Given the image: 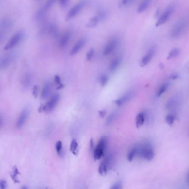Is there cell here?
Here are the masks:
<instances>
[{"mask_svg": "<svg viewBox=\"0 0 189 189\" xmlns=\"http://www.w3.org/2000/svg\"><path fill=\"white\" fill-rule=\"evenodd\" d=\"M138 147L137 156L145 159L147 161H151L155 156L154 149L149 142H144L143 144L136 145Z\"/></svg>", "mask_w": 189, "mask_h": 189, "instance_id": "6da1fadb", "label": "cell"}, {"mask_svg": "<svg viewBox=\"0 0 189 189\" xmlns=\"http://www.w3.org/2000/svg\"><path fill=\"white\" fill-rule=\"evenodd\" d=\"M108 144L107 137L103 136L99 139L98 143L97 145L93 151V158L95 160H98L101 159L106 151Z\"/></svg>", "mask_w": 189, "mask_h": 189, "instance_id": "7a4b0ae2", "label": "cell"}, {"mask_svg": "<svg viewBox=\"0 0 189 189\" xmlns=\"http://www.w3.org/2000/svg\"><path fill=\"white\" fill-rule=\"evenodd\" d=\"M187 25V21L184 19H180L175 23L170 32V35L172 38L174 39L179 38L184 33Z\"/></svg>", "mask_w": 189, "mask_h": 189, "instance_id": "3957f363", "label": "cell"}, {"mask_svg": "<svg viewBox=\"0 0 189 189\" xmlns=\"http://www.w3.org/2000/svg\"><path fill=\"white\" fill-rule=\"evenodd\" d=\"M113 161V155L109 154L104 158L103 160L102 161L98 168L99 174L101 176H105L108 174L109 169L111 167Z\"/></svg>", "mask_w": 189, "mask_h": 189, "instance_id": "277c9868", "label": "cell"}, {"mask_svg": "<svg viewBox=\"0 0 189 189\" xmlns=\"http://www.w3.org/2000/svg\"><path fill=\"white\" fill-rule=\"evenodd\" d=\"M60 99V96L58 94H56L52 97L50 100L48 101L47 103L43 105L40 107L39 111H45V112H50L52 111L56 107L57 104Z\"/></svg>", "mask_w": 189, "mask_h": 189, "instance_id": "5b68a950", "label": "cell"}, {"mask_svg": "<svg viewBox=\"0 0 189 189\" xmlns=\"http://www.w3.org/2000/svg\"><path fill=\"white\" fill-rule=\"evenodd\" d=\"M24 35H25V33L23 31H20L15 33L6 44L4 48L5 50H9L11 48L15 47L16 45L20 43L21 40H22Z\"/></svg>", "mask_w": 189, "mask_h": 189, "instance_id": "8992f818", "label": "cell"}, {"mask_svg": "<svg viewBox=\"0 0 189 189\" xmlns=\"http://www.w3.org/2000/svg\"><path fill=\"white\" fill-rule=\"evenodd\" d=\"M107 14L104 11H100L96 15L91 18L90 20L87 24V27L88 28H93L96 27L101 21L104 20L106 18Z\"/></svg>", "mask_w": 189, "mask_h": 189, "instance_id": "52a82bcc", "label": "cell"}, {"mask_svg": "<svg viewBox=\"0 0 189 189\" xmlns=\"http://www.w3.org/2000/svg\"><path fill=\"white\" fill-rule=\"evenodd\" d=\"M135 93L136 92L134 89H130L129 91H127L126 93L124 94L123 95L121 96L120 98L116 100L114 103L116 106H123L124 104L129 102V101H131V99L134 97Z\"/></svg>", "mask_w": 189, "mask_h": 189, "instance_id": "ba28073f", "label": "cell"}, {"mask_svg": "<svg viewBox=\"0 0 189 189\" xmlns=\"http://www.w3.org/2000/svg\"><path fill=\"white\" fill-rule=\"evenodd\" d=\"M174 6L173 5H170L164 11L163 14L159 17V19L157 21L156 23V26L164 25L169 20L170 16L172 15V13L174 12Z\"/></svg>", "mask_w": 189, "mask_h": 189, "instance_id": "9c48e42d", "label": "cell"}, {"mask_svg": "<svg viewBox=\"0 0 189 189\" xmlns=\"http://www.w3.org/2000/svg\"><path fill=\"white\" fill-rule=\"evenodd\" d=\"M84 5H85V2L83 1H81L77 3L67 13L66 16V20H69L77 15L78 13L81 12V11L82 10Z\"/></svg>", "mask_w": 189, "mask_h": 189, "instance_id": "30bf717a", "label": "cell"}, {"mask_svg": "<svg viewBox=\"0 0 189 189\" xmlns=\"http://www.w3.org/2000/svg\"><path fill=\"white\" fill-rule=\"evenodd\" d=\"M30 110L28 107H26L21 111L16 122L17 128L20 129L24 126L30 115Z\"/></svg>", "mask_w": 189, "mask_h": 189, "instance_id": "8fae6325", "label": "cell"}, {"mask_svg": "<svg viewBox=\"0 0 189 189\" xmlns=\"http://www.w3.org/2000/svg\"><path fill=\"white\" fill-rule=\"evenodd\" d=\"M155 53H156V48L154 46H153L151 48H149L146 53L145 54V55L143 57V58H141L140 61L141 67H144L148 64L154 57Z\"/></svg>", "mask_w": 189, "mask_h": 189, "instance_id": "7c38bea8", "label": "cell"}, {"mask_svg": "<svg viewBox=\"0 0 189 189\" xmlns=\"http://www.w3.org/2000/svg\"><path fill=\"white\" fill-rule=\"evenodd\" d=\"M54 2V1H48L43 6H42L35 13V20L38 21L42 19L46 14V13L48 12L51 6L53 5Z\"/></svg>", "mask_w": 189, "mask_h": 189, "instance_id": "4fadbf2b", "label": "cell"}, {"mask_svg": "<svg viewBox=\"0 0 189 189\" xmlns=\"http://www.w3.org/2000/svg\"><path fill=\"white\" fill-rule=\"evenodd\" d=\"M181 96L179 94H176L172 96L165 104V108L168 110H172L177 108L181 102Z\"/></svg>", "mask_w": 189, "mask_h": 189, "instance_id": "5bb4252c", "label": "cell"}, {"mask_svg": "<svg viewBox=\"0 0 189 189\" xmlns=\"http://www.w3.org/2000/svg\"><path fill=\"white\" fill-rule=\"evenodd\" d=\"M118 43V40L116 38H113L110 41H109L108 43L106 45V47L104 48V55L108 56L109 54H111L112 52H113L117 48Z\"/></svg>", "mask_w": 189, "mask_h": 189, "instance_id": "9a60e30c", "label": "cell"}, {"mask_svg": "<svg viewBox=\"0 0 189 189\" xmlns=\"http://www.w3.org/2000/svg\"><path fill=\"white\" fill-rule=\"evenodd\" d=\"M86 40L85 38H81L77 42V43L74 45L73 48H72L69 54L71 56H74L78 53L81 49L83 47L86 45Z\"/></svg>", "mask_w": 189, "mask_h": 189, "instance_id": "2e32d148", "label": "cell"}, {"mask_svg": "<svg viewBox=\"0 0 189 189\" xmlns=\"http://www.w3.org/2000/svg\"><path fill=\"white\" fill-rule=\"evenodd\" d=\"M12 25V21L9 18H3V19L1 21V32L3 33V32H5L6 31H8L11 27Z\"/></svg>", "mask_w": 189, "mask_h": 189, "instance_id": "e0dca14e", "label": "cell"}, {"mask_svg": "<svg viewBox=\"0 0 189 189\" xmlns=\"http://www.w3.org/2000/svg\"><path fill=\"white\" fill-rule=\"evenodd\" d=\"M13 55L12 54H7L3 57L0 60V67L1 68H5L7 67L12 61Z\"/></svg>", "mask_w": 189, "mask_h": 189, "instance_id": "ac0fdd59", "label": "cell"}, {"mask_svg": "<svg viewBox=\"0 0 189 189\" xmlns=\"http://www.w3.org/2000/svg\"><path fill=\"white\" fill-rule=\"evenodd\" d=\"M146 113L144 112H141L137 115L135 119V124L138 128L143 125L146 119Z\"/></svg>", "mask_w": 189, "mask_h": 189, "instance_id": "d6986e66", "label": "cell"}, {"mask_svg": "<svg viewBox=\"0 0 189 189\" xmlns=\"http://www.w3.org/2000/svg\"><path fill=\"white\" fill-rule=\"evenodd\" d=\"M121 62V58L120 57H116V58H114L109 66V71L111 72L116 71V69L118 68L119 66H120Z\"/></svg>", "mask_w": 189, "mask_h": 189, "instance_id": "ffe728a7", "label": "cell"}, {"mask_svg": "<svg viewBox=\"0 0 189 189\" xmlns=\"http://www.w3.org/2000/svg\"><path fill=\"white\" fill-rule=\"evenodd\" d=\"M52 91V85L50 82L46 83L43 86L42 93H41V98L45 99L48 97Z\"/></svg>", "mask_w": 189, "mask_h": 189, "instance_id": "44dd1931", "label": "cell"}, {"mask_svg": "<svg viewBox=\"0 0 189 189\" xmlns=\"http://www.w3.org/2000/svg\"><path fill=\"white\" fill-rule=\"evenodd\" d=\"M71 37V32H66V33H64L63 36L61 37V40H59V46L62 48L64 47L69 42Z\"/></svg>", "mask_w": 189, "mask_h": 189, "instance_id": "7402d4cb", "label": "cell"}, {"mask_svg": "<svg viewBox=\"0 0 189 189\" xmlns=\"http://www.w3.org/2000/svg\"><path fill=\"white\" fill-rule=\"evenodd\" d=\"M69 149L71 153L75 156L78 155L79 154V145H78V142L75 139H73L71 141L70 146H69Z\"/></svg>", "mask_w": 189, "mask_h": 189, "instance_id": "603a6c76", "label": "cell"}, {"mask_svg": "<svg viewBox=\"0 0 189 189\" xmlns=\"http://www.w3.org/2000/svg\"><path fill=\"white\" fill-rule=\"evenodd\" d=\"M20 175V172H19L18 169L16 166H14L13 167L12 170L11 172L10 177L11 179L13 180V182H14L16 184L20 183V181L18 179V175Z\"/></svg>", "mask_w": 189, "mask_h": 189, "instance_id": "cb8c5ba5", "label": "cell"}, {"mask_svg": "<svg viewBox=\"0 0 189 189\" xmlns=\"http://www.w3.org/2000/svg\"><path fill=\"white\" fill-rule=\"evenodd\" d=\"M150 3H151L150 1H148V0L143 1V2H141L140 3L139 6L138 7L137 12L139 13H140L143 12L144 11H145L147 10V8L149 7Z\"/></svg>", "mask_w": 189, "mask_h": 189, "instance_id": "d4e9b609", "label": "cell"}, {"mask_svg": "<svg viewBox=\"0 0 189 189\" xmlns=\"http://www.w3.org/2000/svg\"><path fill=\"white\" fill-rule=\"evenodd\" d=\"M32 82V76L30 73H26L23 77L22 84L25 88H28Z\"/></svg>", "mask_w": 189, "mask_h": 189, "instance_id": "484cf974", "label": "cell"}, {"mask_svg": "<svg viewBox=\"0 0 189 189\" xmlns=\"http://www.w3.org/2000/svg\"><path fill=\"white\" fill-rule=\"evenodd\" d=\"M169 86H170V83L168 82H165V83L162 84L158 88V90L156 92V96L158 97H160L162 95H163L164 93L169 88Z\"/></svg>", "mask_w": 189, "mask_h": 189, "instance_id": "4316f807", "label": "cell"}, {"mask_svg": "<svg viewBox=\"0 0 189 189\" xmlns=\"http://www.w3.org/2000/svg\"><path fill=\"white\" fill-rule=\"evenodd\" d=\"M138 155V147L137 145H135L131 148L130 151H129L128 155H127V160L131 162L133 161L135 156H137Z\"/></svg>", "mask_w": 189, "mask_h": 189, "instance_id": "83f0119b", "label": "cell"}, {"mask_svg": "<svg viewBox=\"0 0 189 189\" xmlns=\"http://www.w3.org/2000/svg\"><path fill=\"white\" fill-rule=\"evenodd\" d=\"M56 153L59 156H62L63 154V144L62 141L59 140L57 141L55 145Z\"/></svg>", "mask_w": 189, "mask_h": 189, "instance_id": "f1b7e54d", "label": "cell"}, {"mask_svg": "<svg viewBox=\"0 0 189 189\" xmlns=\"http://www.w3.org/2000/svg\"><path fill=\"white\" fill-rule=\"evenodd\" d=\"M118 114L116 111H114V112H113L106 119V124L108 125L111 124L116 119V117L118 116Z\"/></svg>", "mask_w": 189, "mask_h": 189, "instance_id": "f546056e", "label": "cell"}, {"mask_svg": "<svg viewBox=\"0 0 189 189\" xmlns=\"http://www.w3.org/2000/svg\"><path fill=\"white\" fill-rule=\"evenodd\" d=\"M180 53V50L178 48H174L170 51L168 56L167 57L168 59H171L178 56Z\"/></svg>", "mask_w": 189, "mask_h": 189, "instance_id": "4dcf8cb0", "label": "cell"}, {"mask_svg": "<svg viewBox=\"0 0 189 189\" xmlns=\"http://www.w3.org/2000/svg\"><path fill=\"white\" fill-rule=\"evenodd\" d=\"M176 118V116L174 113H170L168 114L165 117V121L168 124L172 125L174 124L175 120Z\"/></svg>", "mask_w": 189, "mask_h": 189, "instance_id": "1f68e13d", "label": "cell"}, {"mask_svg": "<svg viewBox=\"0 0 189 189\" xmlns=\"http://www.w3.org/2000/svg\"><path fill=\"white\" fill-rule=\"evenodd\" d=\"M108 77L106 75L103 74L101 76V78H100V83H101V86H106V83H108Z\"/></svg>", "mask_w": 189, "mask_h": 189, "instance_id": "d6a6232c", "label": "cell"}, {"mask_svg": "<svg viewBox=\"0 0 189 189\" xmlns=\"http://www.w3.org/2000/svg\"><path fill=\"white\" fill-rule=\"evenodd\" d=\"M94 53H95V50L93 48H91L90 50L88 51V52L86 54V58H87V61H91L93 57Z\"/></svg>", "mask_w": 189, "mask_h": 189, "instance_id": "836d02e7", "label": "cell"}, {"mask_svg": "<svg viewBox=\"0 0 189 189\" xmlns=\"http://www.w3.org/2000/svg\"><path fill=\"white\" fill-rule=\"evenodd\" d=\"M123 189V183L121 181H119L114 184L109 189Z\"/></svg>", "mask_w": 189, "mask_h": 189, "instance_id": "e575fe53", "label": "cell"}, {"mask_svg": "<svg viewBox=\"0 0 189 189\" xmlns=\"http://www.w3.org/2000/svg\"><path fill=\"white\" fill-rule=\"evenodd\" d=\"M54 80L56 82V83L58 85V88H61L63 87V84L61 83V78L58 76H55L54 77Z\"/></svg>", "mask_w": 189, "mask_h": 189, "instance_id": "d590c367", "label": "cell"}, {"mask_svg": "<svg viewBox=\"0 0 189 189\" xmlns=\"http://www.w3.org/2000/svg\"><path fill=\"white\" fill-rule=\"evenodd\" d=\"M7 187V183L5 180H1L0 182V189H6Z\"/></svg>", "mask_w": 189, "mask_h": 189, "instance_id": "8d00e7d4", "label": "cell"}, {"mask_svg": "<svg viewBox=\"0 0 189 189\" xmlns=\"http://www.w3.org/2000/svg\"><path fill=\"white\" fill-rule=\"evenodd\" d=\"M179 78V74L177 73H172L169 76V79L170 80H176Z\"/></svg>", "mask_w": 189, "mask_h": 189, "instance_id": "74e56055", "label": "cell"}, {"mask_svg": "<svg viewBox=\"0 0 189 189\" xmlns=\"http://www.w3.org/2000/svg\"><path fill=\"white\" fill-rule=\"evenodd\" d=\"M38 86H35L33 88V91H32V93L35 98H37V96H38Z\"/></svg>", "mask_w": 189, "mask_h": 189, "instance_id": "f35d334b", "label": "cell"}, {"mask_svg": "<svg viewBox=\"0 0 189 189\" xmlns=\"http://www.w3.org/2000/svg\"><path fill=\"white\" fill-rule=\"evenodd\" d=\"M133 1H128V0H125V1H122L120 2V5L123 6H126L129 5L130 4H131V3L133 2Z\"/></svg>", "mask_w": 189, "mask_h": 189, "instance_id": "ab89813d", "label": "cell"}, {"mask_svg": "<svg viewBox=\"0 0 189 189\" xmlns=\"http://www.w3.org/2000/svg\"><path fill=\"white\" fill-rule=\"evenodd\" d=\"M68 1L67 0H63V1H60L59 3H60V5L62 6H66V5H67V3H68Z\"/></svg>", "mask_w": 189, "mask_h": 189, "instance_id": "60d3db41", "label": "cell"}, {"mask_svg": "<svg viewBox=\"0 0 189 189\" xmlns=\"http://www.w3.org/2000/svg\"><path fill=\"white\" fill-rule=\"evenodd\" d=\"M90 149H91V151H94V142L93 141V139H91V141H90Z\"/></svg>", "mask_w": 189, "mask_h": 189, "instance_id": "b9f144b4", "label": "cell"}, {"mask_svg": "<svg viewBox=\"0 0 189 189\" xmlns=\"http://www.w3.org/2000/svg\"><path fill=\"white\" fill-rule=\"evenodd\" d=\"M99 114L101 117H104L106 116V111H99Z\"/></svg>", "mask_w": 189, "mask_h": 189, "instance_id": "7bdbcfd3", "label": "cell"}, {"mask_svg": "<svg viewBox=\"0 0 189 189\" xmlns=\"http://www.w3.org/2000/svg\"><path fill=\"white\" fill-rule=\"evenodd\" d=\"M186 180H187V184L189 186V170L188 171V172H187V173Z\"/></svg>", "mask_w": 189, "mask_h": 189, "instance_id": "ee69618b", "label": "cell"}, {"mask_svg": "<svg viewBox=\"0 0 189 189\" xmlns=\"http://www.w3.org/2000/svg\"><path fill=\"white\" fill-rule=\"evenodd\" d=\"M21 189H28V187L27 186H23V187H21Z\"/></svg>", "mask_w": 189, "mask_h": 189, "instance_id": "f6af8a7d", "label": "cell"}, {"mask_svg": "<svg viewBox=\"0 0 189 189\" xmlns=\"http://www.w3.org/2000/svg\"><path fill=\"white\" fill-rule=\"evenodd\" d=\"M46 189V188H44V187H43V188H40V189Z\"/></svg>", "mask_w": 189, "mask_h": 189, "instance_id": "bcb514c9", "label": "cell"}]
</instances>
